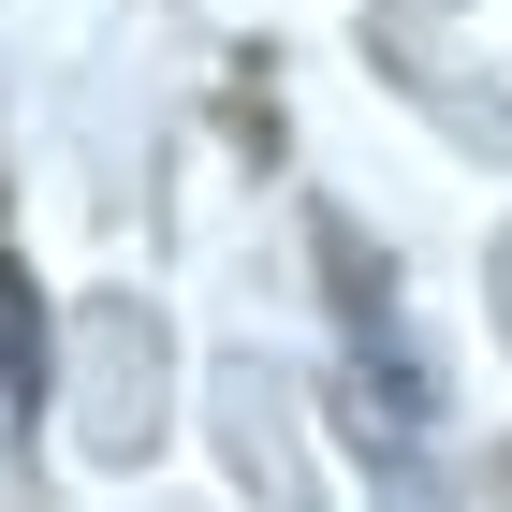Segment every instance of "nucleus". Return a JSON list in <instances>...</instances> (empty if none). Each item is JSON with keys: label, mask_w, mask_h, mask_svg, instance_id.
<instances>
[{"label": "nucleus", "mask_w": 512, "mask_h": 512, "mask_svg": "<svg viewBox=\"0 0 512 512\" xmlns=\"http://www.w3.org/2000/svg\"><path fill=\"white\" fill-rule=\"evenodd\" d=\"M498 278H512V264H498Z\"/></svg>", "instance_id": "1"}]
</instances>
